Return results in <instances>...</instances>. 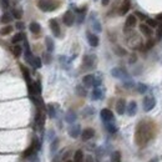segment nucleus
<instances>
[{
    "label": "nucleus",
    "instance_id": "nucleus-1",
    "mask_svg": "<svg viewBox=\"0 0 162 162\" xmlns=\"http://www.w3.org/2000/svg\"><path fill=\"white\" fill-rule=\"evenodd\" d=\"M149 140V133H147V128L145 126V123L141 122L137 126V131H136V142L138 145H143L146 143V141Z\"/></svg>",
    "mask_w": 162,
    "mask_h": 162
},
{
    "label": "nucleus",
    "instance_id": "nucleus-2",
    "mask_svg": "<svg viewBox=\"0 0 162 162\" xmlns=\"http://www.w3.org/2000/svg\"><path fill=\"white\" fill-rule=\"evenodd\" d=\"M59 6L55 0H38V8L41 11H53Z\"/></svg>",
    "mask_w": 162,
    "mask_h": 162
},
{
    "label": "nucleus",
    "instance_id": "nucleus-3",
    "mask_svg": "<svg viewBox=\"0 0 162 162\" xmlns=\"http://www.w3.org/2000/svg\"><path fill=\"white\" fill-rule=\"evenodd\" d=\"M155 106H156V100L154 96H146L145 99H143V110H145L146 112L151 111Z\"/></svg>",
    "mask_w": 162,
    "mask_h": 162
},
{
    "label": "nucleus",
    "instance_id": "nucleus-4",
    "mask_svg": "<svg viewBox=\"0 0 162 162\" xmlns=\"http://www.w3.org/2000/svg\"><path fill=\"white\" fill-rule=\"evenodd\" d=\"M100 116H101V119H102V121L105 123L114 121V114H112V111L109 110V109H102V110H101Z\"/></svg>",
    "mask_w": 162,
    "mask_h": 162
},
{
    "label": "nucleus",
    "instance_id": "nucleus-5",
    "mask_svg": "<svg viewBox=\"0 0 162 162\" xmlns=\"http://www.w3.org/2000/svg\"><path fill=\"white\" fill-rule=\"evenodd\" d=\"M111 75L116 79H127L128 77V74L126 72V70L122 67H115L111 70Z\"/></svg>",
    "mask_w": 162,
    "mask_h": 162
},
{
    "label": "nucleus",
    "instance_id": "nucleus-6",
    "mask_svg": "<svg viewBox=\"0 0 162 162\" xmlns=\"http://www.w3.org/2000/svg\"><path fill=\"white\" fill-rule=\"evenodd\" d=\"M62 21H64V24L66 26L74 25V22H75V15H74V13L70 11V10L66 11L64 14V16H62Z\"/></svg>",
    "mask_w": 162,
    "mask_h": 162
},
{
    "label": "nucleus",
    "instance_id": "nucleus-7",
    "mask_svg": "<svg viewBox=\"0 0 162 162\" xmlns=\"http://www.w3.org/2000/svg\"><path fill=\"white\" fill-rule=\"evenodd\" d=\"M95 61H96L95 55H86L84 58V66L86 69H92L95 66Z\"/></svg>",
    "mask_w": 162,
    "mask_h": 162
},
{
    "label": "nucleus",
    "instance_id": "nucleus-8",
    "mask_svg": "<svg viewBox=\"0 0 162 162\" xmlns=\"http://www.w3.org/2000/svg\"><path fill=\"white\" fill-rule=\"evenodd\" d=\"M95 136V130L94 128H85L84 131L81 132V137H82V140L84 141H89V140H91L92 137Z\"/></svg>",
    "mask_w": 162,
    "mask_h": 162
},
{
    "label": "nucleus",
    "instance_id": "nucleus-9",
    "mask_svg": "<svg viewBox=\"0 0 162 162\" xmlns=\"http://www.w3.org/2000/svg\"><path fill=\"white\" fill-rule=\"evenodd\" d=\"M49 24H50V29H51L53 34L56 36V38H59V36H60V26H59V22L55 20V19H51V20L49 21Z\"/></svg>",
    "mask_w": 162,
    "mask_h": 162
},
{
    "label": "nucleus",
    "instance_id": "nucleus-10",
    "mask_svg": "<svg viewBox=\"0 0 162 162\" xmlns=\"http://www.w3.org/2000/svg\"><path fill=\"white\" fill-rule=\"evenodd\" d=\"M80 133H81L80 125H74V126H71L70 128H69V135H70L72 138L79 137V135H80Z\"/></svg>",
    "mask_w": 162,
    "mask_h": 162
},
{
    "label": "nucleus",
    "instance_id": "nucleus-11",
    "mask_svg": "<svg viewBox=\"0 0 162 162\" xmlns=\"http://www.w3.org/2000/svg\"><path fill=\"white\" fill-rule=\"evenodd\" d=\"M116 111L119 115H123L125 111H126V101L123 99H120L116 102Z\"/></svg>",
    "mask_w": 162,
    "mask_h": 162
},
{
    "label": "nucleus",
    "instance_id": "nucleus-12",
    "mask_svg": "<svg viewBox=\"0 0 162 162\" xmlns=\"http://www.w3.org/2000/svg\"><path fill=\"white\" fill-rule=\"evenodd\" d=\"M126 111H127L128 116H135L136 111H137V104L135 102V101H131V102L126 106Z\"/></svg>",
    "mask_w": 162,
    "mask_h": 162
},
{
    "label": "nucleus",
    "instance_id": "nucleus-13",
    "mask_svg": "<svg viewBox=\"0 0 162 162\" xmlns=\"http://www.w3.org/2000/svg\"><path fill=\"white\" fill-rule=\"evenodd\" d=\"M25 40H26V35H25L22 31H20V32H18V34H15V35L13 36L11 43H13L14 45H16L18 43H20V41H25Z\"/></svg>",
    "mask_w": 162,
    "mask_h": 162
},
{
    "label": "nucleus",
    "instance_id": "nucleus-14",
    "mask_svg": "<svg viewBox=\"0 0 162 162\" xmlns=\"http://www.w3.org/2000/svg\"><path fill=\"white\" fill-rule=\"evenodd\" d=\"M87 41H89V44L92 48H96L99 45V38L95 34H91V32H87Z\"/></svg>",
    "mask_w": 162,
    "mask_h": 162
},
{
    "label": "nucleus",
    "instance_id": "nucleus-15",
    "mask_svg": "<svg viewBox=\"0 0 162 162\" xmlns=\"http://www.w3.org/2000/svg\"><path fill=\"white\" fill-rule=\"evenodd\" d=\"M130 8H131V3H130V0H123L122 4H121V8H120V15H125L128 10Z\"/></svg>",
    "mask_w": 162,
    "mask_h": 162
},
{
    "label": "nucleus",
    "instance_id": "nucleus-16",
    "mask_svg": "<svg viewBox=\"0 0 162 162\" xmlns=\"http://www.w3.org/2000/svg\"><path fill=\"white\" fill-rule=\"evenodd\" d=\"M94 79H95L94 75H85L82 77V84H84L85 87H91L94 85Z\"/></svg>",
    "mask_w": 162,
    "mask_h": 162
},
{
    "label": "nucleus",
    "instance_id": "nucleus-17",
    "mask_svg": "<svg viewBox=\"0 0 162 162\" xmlns=\"http://www.w3.org/2000/svg\"><path fill=\"white\" fill-rule=\"evenodd\" d=\"M137 24V19L135 15H128L127 19H126V27L128 29H132V27H135Z\"/></svg>",
    "mask_w": 162,
    "mask_h": 162
},
{
    "label": "nucleus",
    "instance_id": "nucleus-18",
    "mask_svg": "<svg viewBox=\"0 0 162 162\" xmlns=\"http://www.w3.org/2000/svg\"><path fill=\"white\" fill-rule=\"evenodd\" d=\"M92 100H100V99H102V96H104V91L102 89H100V87H95L94 91H92Z\"/></svg>",
    "mask_w": 162,
    "mask_h": 162
},
{
    "label": "nucleus",
    "instance_id": "nucleus-19",
    "mask_svg": "<svg viewBox=\"0 0 162 162\" xmlns=\"http://www.w3.org/2000/svg\"><path fill=\"white\" fill-rule=\"evenodd\" d=\"M29 29L30 31L32 32V34H39V32L41 31V26L39 22H36V21H32L30 22V25H29Z\"/></svg>",
    "mask_w": 162,
    "mask_h": 162
},
{
    "label": "nucleus",
    "instance_id": "nucleus-20",
    "mask_svg": "<svg viewBox=\"0 0 162 162\" xmlns=\"http://www.w3.org/2000/svg\"><path fill=\"white\" fill-rule=\"evenodd\" d=\"M140 31L142 32L143 35L149 36V38H150L151 35H152V29H151L150 26H147L146 24H141V25H140Z\"/></svg>",
    "mask_w": 162,
    "mask_h": 162
},
{
    "label": "nucleus",
    "instance_id": "nucleus-21",
    "mask_svg": "<svg viewBox=\"0 0 162 162\" xmlns=\"http://www.w3.org/2000/svg\"><path fill=\"white\" fill-rule=\"evenodd\" d=\"M0 21H1V24H10L13 21V16L10 13H5L3 14L1 18H0Z\"/></svg>",
    "mask_w": 162,
    "mask_h": 162
},
{
    "label": "nucleus",
    "instance_id": "nucleus-22",
    "mask_svg": "<svg viewBox=\"0 0 162 162\" xmlns=\"http://www.w3.org/2000/svg\"><path fill=\"white\" fill-rule=\"evenodd\" d=\"M45 45H46V49H48V53H53L54 51V41L51 38H49V36H46L45 38Z\"/></svg>",
    "mask_w": 162,
    "mask_h": 162
},
{
    "label": "nucleus",
    "instance_id": "nucleus-23",
    "mask_svg": "<svg viewBox=\"0 0 162 162\" xmlns=\"http://www.w3.org/2000/svg\"><path fill=\"white\" fill-rule=\"evenodd\" d=\"M10 14H11L13 19L20 20V19H21V16H22V10H21V9H18V8H14Z\"/></svg>",
    "mask_w": 162,
    "mask_h": 162
},
{
    "label": "nucleus",
    "instance_id": "nucleus-24",
    "mask_svg": "<svg viewBox=\"0 0 162 162\" xmlns=\"http://www.w3.org/2000/svg\"><path fill=\"white\" fill-rule=\"evenodd\" d=\"M13 30H14V27L11 25H5L4 27L0 29V35H1V36L9 35V34H11V32H13Z\"/></svg>",
    "mask_w": 162,
    "mask_h": 162
},
{
    "label": "nucleus",
    "instance_id": "nucleus-25",
    "mask_svg": "<svg viewBox=\"0 0 162 162\" xmlns=\"http://www.w3.org/2000/svg\"><path fill=\"white\" fill-rule=\"evenodd\" d=\"M20 69H21L22 76H24V79L26 80V82H27V84H30V82H31V79H30V72H29V70H27V69L24 66V65H21Z\"/></svg>",
    "mask_w": 162,
    "mask_h": 162
},
{
    "label": "nucleus",
    "instance_id": "nucleus-26",
    "mask_svg": "<svg viewBox=\"0 0 162 162\" xmlns=\"http://www.w3.org/2000/svg\"><path fill=\"white\" fill-rule=\"evenodd\" d=\"M11 51H13V55L15 58H20L21 54H22V49H21V46H19V45H14Z\"/></svg>",
    "mask_w": 162,
    "mask_h": 162
},
{
    "label": "nucleus",
    "instance_id": "nucleus-27",
    "mask_svg": "<svg viewBox=\"0 0 162 162\" xmlns=\"http://www.w3.org/2000/svg\"><path fill=\"white\" fill-rule=\"evenodd\" d=\"M65 120H66V122H69V123L75 122V120H76V114L74 112V111H69V112L66 114V117H65Z\"/></svg>",
    "mask_w": 162,
    "mask_h": 162
},
{
    "label": "nucleus",
    "instance_id": "nucleus-28",
    "mask_svg": "<svg viewBox=\"0 0 162 162\" xmlns=\"http://www.w3.org/2000/svg\"><path fill=\"white\" fill-rule=\"evenodd\" d=\"M74 162H84V154L81 150H77L74 155Z\"/></svg>",
    "mask_w": 162,
    "mask_h": 162
},
{
    "label": "nucleus",
    "instance_id": "nucleus-29",
    "mask_svg": "<svg viewBox=\"0 0 162 162\" xmlns=\"http://www.w3.org/2000/svg\"><path fill=\"white\" fill-rule=\"evenodd\" d=\"M111 162H121V152L115 151L111 154Z\"/></svg>",
    "mask_w": 162,
    "mask_h": 162
},
{
    "label": "nucleus",
    "instance_id": "nucleus-30",
    "mask_svg": "<svg viewBox=\"0 0 162 162\" xmlns=\"http://www.w3.org/2000/svg\"><path fill=\"white\" fill-rule=\"evenodd\" d=\"M106 130L110 132V133H115L117 131V127H116V125L112 123V122H107L106 123Z\"/></svg>",
    "mask_w": 162,
    "mask_h": 162
},
{
    "label": "nucleus",
    "instance_id": "nucleus-31",
    "mask_svg": "<svg viewBox=\"0 0 162 162\" xmlns=\"http://www.w3.org/2000/svg\"><path fill=\"white\" fill-rule=\"evenodd\" d=\"M32 66L35 69H40L43 66V62H41V59L38 56H34V61H32Z\"/></svg>",
    "mask_w": 162,
    "mask_h": 162
},
{
    "label": "nucleus",
    "instance_id": "nucleus-32",
    "mask_svg": "<svg viewBox=\"0 0 162 162\" xmlns=\"http://www.w3.org/2000/svg\"><path fill=\"white\" fill-rule=\"evenodd\" d=\"M146 25L150 26V27H157L158 22H157V20H154V19H150V18H147V19H146Z\"/></svg>",
    "mask_w": 162,
    "mask_h": 162
},
{
    "label": "nucleus",
    "instance_id": "nucleus-33",
    "mask_svg": "<svg viewBox=\"0 0 162 162\" xmlns=\"http://www.w3.org/2000/svg\"><path fill=\"white\" fill-rule=\"evenodd\" d=\"M137 91L140 92V94H145L147 91V86L145 84H142V82H138L137 84Z\"/></svg>",
    "mask_w": 162,
    "mask_h": 162
},
{
    "label": "nucleus",
    "instance_id": "nucleus-34",
    "mask_svg": "<svg viewBox=\"0 0 162 162\" xmlns=\"http://www.w3.org/2000/svg\"><path fill=\"white\" fill-rule=\"evenodd\" d=\"M48 112H49V116L50 117H55V109L53 105H48Z\"/></svg>",
    "mask_w": 162,
    "mask_h": 162
},
{
    "label": "nucleus",
    "instance_id": "nucleus-35",
    "mask_svg": "<svg viewBox=\"0 0 162 162\" xmlns=\"http://www.w3.org/2000/svg\"><path fill=\"white\" fill-rule=\"evenodd\" d=\"M76 91H77V94L80 95V96H86V90H85V87L77 86V87H76Z\"/></svg>",
    "mask_w": 162,
    "mask_h": 162
},
{
    "label": "nucleus",
    "instance_id": "nucleus-36",
    "mask_svg": "<svg viewBox=\"0 0 162 162\" xmlns=\"http://www.w3.org/2000/svg\"><path fill=\"white\" fill-rule=\"evenodd\" d=\"M156 38L157 40H161L162 39V24L158 25V27H157V31H156Z\"/></svg>",
    "mask_w": 162,
    "mask_h": 162
},
{
    "label": "nucleus",
    "instance_id": "nucleus-37",
    "mask_svg": "<svg viewBox=\"0 0 162 162\" xmlns=\"http://www.w3.org/2000/svg\"><path fill=\"white\" fill-rule=\"evenodd\" d=\"M44 61H45V64H50V62H51V56H50V53L44 54Z\"/></svg>",
    "mask_w": 162,
    "mask_h": 162
},
{
    "label": "nucleus",
    "instance_id": "nucleus-38",
    "mask_svg": "<svg viewBox=\"0 0 162 162\" xmlns=\"http://www.w3.org/2000/svg\"><path fill=\"white\" fill-rule=\"evenodd\" d=\"M15 27L18 30H22L25 27V24H24V22H21V21H19V22H16V24H15Z\"/></svg>",
    "mask_w": 162,
    "mask_h": 162
},
{
    "label": "nucleus",
    "instance_id": "nucleus-39",
    "mask_svg": "<svg viewBox=\"0 0 162 162\" xmlns=\"http://www.w3.org/2000/svg\"><path fill=\"white\" fill-rule=\"evenodd\" d=\"M58 143H59V140L56 138V140H55V141H54V142L51 143V152H54L55 150L58 149Z\"/></svg>",
    "mask_w": 162,
    "mask_h": 162
},
{
    "label": "nucleus",
    "instance_id": "nucleus-40",
    "mask_svg": "<svg viewBox=\"0 0 162 162\" xmlns=\"http://www.w3.org/2000/svg\"><path fill=\"white\" fill-rule=\"evenodd\" d=\"M9 1H10V0H0V3H1V8L6 9L9 6Z\"/></svg>",
    "mask_w": 162,
    "mask_h": 162
},
{
    "label": "nucleus",
    "instance_id": "nucleus-41",
    "mask_svg": "<svg viewBox=\"0 0 162 162\" xmlns=\"http://www.w3.org/2000/svg\"><path fill=\"white\" fill-rule=\"evenodd\" d=\"M94 29H95L96 31H99V32L101 31V25H100L99 21H95V22H94Z\"/></svg>",
    "mask_w": 162,
    "mask_h": 162
},
{
    "label": "nucleus",
    "instance_id": "nucleus-42",
    "mask_svg": "<svg viewBox=\"0 0 162 162\" xmlns=\"http://www.w3.org/2000/svg\"><path fill=\"white\" fill-rule=\"evenodd\" d=\"M135 16H138V18H140V19H147V18L145 16V15H143V14L142 13H140V11H135Z\"/></svg>",
    "mask_w": 162,
    "mask_h": 162
},
{
    "label": "nucleus",
    "instance_id": "nucleus-43",
    "mask_svg": "<svg viewBox=\"0 0 162 162\" xmlns=\"http://www.w3.org/2000/svg\"><path fill=\"white\" fill-rule=\"evenodd\" d=\"M152 46H154V41H152V40H150V41H149V43H147V44H146V48H147V49H151V48H152Z\"/></svg>",
    "mask_w": 162,
    "mask_h": 162
},
{
    "label": "nucleus",
    "instance_id": "nucleus-44",
    "mask_svg": "<svg viewBox=\"0 0 162 162\" xmlns=\"http://www.w3.org/2000/svg\"><path fill=\"white\" fill-rule=\"evenodd\" d=\"M101 3H102V5H104V6H106V5H109L110 0H101Z\"/></svg>",
    "mask_w": 162,
    "mask_h": 162
},
{
    "label": "nucleus",
    "instance_id": "nucleus-45",
    "mask_svg": "<svg viewBox=\"0 0 162 162\" xmlns=\"http://www.w3.org/2000/svg\"><path fill=\"white\" fill-rule=\"evenodd\" d=\"M125 86H126V87H131L132 86V82L131 81H130V82H125Z\"/></svg>",
    "mask_w": 162,
    "mask_h": 162
},
{
    "label": "nucleus",
    "instance_id": "nucleus-46",
    "mask_svg": "<svg viewBox=\"0 0 162 162\" xmlns=\"http://www.w3.org/2000/svg\"><path fill=\"white\" fill-rule=\"evenodd\" d=\"M157 20L162 21V14H158V15H157Z\"/></svg>",
    "mask_w": 162,
    "mask_h": 162
},
{
    "label": "nucleus",
    "instance_id": "nucleus-47",
    "mask_svg": "<svg viewBox=\"0 0 162 162\" xmlns=\"http://www.w3.org/2000/svg\"><path fill=\"white\" fill-rule=\"evenodd\" d=\"M53 162H60V158H59V157H56V158L53 160Z\"/></svg>",
    "mask_w": 162,
    "mask_h": 162
},
{
    "label": "nucleus",
    "instance_id": "nucleus-48",
    "mask_svg": "<svg viewBox=\"0 0 162 162\" xmlns=\"http://www.w3.org/2000/svg\"><path fill=\"white\" fill-rule=\"evenodd\" d=\"M151 162H157V160H156V158H155V160H152V161H151Z\"/></svg>",
    "mask_w": 162,
    "mask_h": 162
},
{
    "label": "nucleus",
    "instance_id": "nucleus-49",
    "mask_svg": "<svg viewBox=\"0 0 162 162\" xmlns=\"http://www.w3.org/2000/svg\"><path fill=\"white\" fill-rule=\"evenodd\" d=\"M65 162H74V161H70V160H69V161H65Z\"/></svg>",
    "mask_w": 162,
    "mask_h": 162
}]
</instances>
